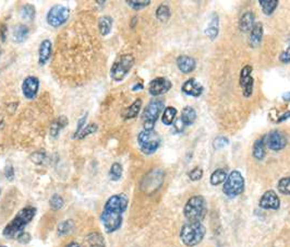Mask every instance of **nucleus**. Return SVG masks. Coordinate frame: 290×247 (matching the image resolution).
Listing matches in <instances>:
<instances>
[{
	"label": "nucleus",
	"mask_w": 290,
	"mask_h": 247,
	"mask_svg": "<svg viewBox=\"0 0 290 247\" xmlns=\"http://www.w3.org/2000/svg\"><path fill=\"white\" fill-rule=\"evenodd\" d=\"M290 117V112H287V113H285L284 115H283V117H281L279 118V120L278 122H284L285 119H287V118H289Z\"/></svg>",
	"instance_id": "a18cd8bd"
},
{
	"label": "nucleus",
	"mask_w": 290,
	"mask_h": 247,
	"mask_svg": "<svg viewBox=\"0 0 290 247\" xmlns=\"http://www.w3.org/2000/svg\"><path fill=\"white\" fill-rule=\"evenodd\" d=\"M0 55H1V49H0Z\"/></svg>",
	"instance_id": "09e8293b"
},
{
	"label": "nucleus",
	"mask_w": 290,
	"mask_h": 247,
	"mask_svg": "<svg viewBox=\"0 0 290 247\" xmlns=\"http://www.w3.org/2000/svg\"><path fill=\"white\" fill-rule=\"evenodd\" d=\"M177 66L182 73H190L196 69L197 62L192 57L181 55L177 58Z\"/></svg>",
	"instance_id": "f3484780"
},
{
	"label": "nucleus",
	"mask_w": 290,
	"mask_h": 247,
	"mask_svg": "<svg viewBox=\"0 0 290 247\" xmlns=\"http://www.w3.org/2000/svg\"><path fill=\"white\" fill-rule=\"evenodd\" d=\"M255 24V15L252 11L246 12L239 21V29L242 32H248V31L252 30L253 26Z\"/></svg>",
	"instance_id": "6ab92c4d"
},
{
	"label": "nucleus",
	"mask_w": 290,
	"mask_h": 247,
	"mask_svg": "<svg viewBox=\"0 0 290 247\" xmlns=\"http://www.w3.org/2000/svg\"><path fill=\"white\" fill-rule=\"evenodd\" d=\"M203 174H204V173H203V170L201 169V167L197 166V167H194V169L189 173V177H190V180H191V181L198 182L203 177Z\"/></svg>",
	"instance_id": "58836bf2"
},
{
	"label": "nucleus",
	"mask_w": 290,
	"mask_h": 247,
	"mask_svg": "<svg viewBox=\"0 0 290 247\" xmlns=\"http://www.w3.org/2000/svg\"><path fill=\"white\" fill-rule=\"evenodd\" d=\"M260 207L262 209H267V210H277L281 207V200H279V197L277 194L274 191H267L260 199Z\"/></svg>",
	"instance_id": "4468645a"
},
{
	"label": "nucleus",
	"mask_w": 290,
	"mask_h": 247,
	"mask_svg": "<svg viewBox=\"0 0 290 247\" xmlns=\"http://www.w3.org/2000/svg\"><path fill=\"white\" fill-rule=\"evenodd\" d=\"M67 247H81L80 245H79L78 243H76V242H71V243L68 244Z\"/></svg>",
	"instance_id": "de8ad7c7"
},
{
	"label": "nucleus",
	"mask_w": 290,
	"mask_h": 247,
	"mask_svg": "<svg viewBox=\"0 0 290 247\" xmlns=\"http://www.w3.org/2000/svg\"><path fill=\"white\" fill-rule=\"evenodd\" d=\"M29 34H30V30L28 26L24 24L17 25L13 30L14 42H17V43H22V42H24L29 38Z\"/></svg>",
	"instance_id": "5701e85b"
},
{
	"label": "nucleus",
	"mask_w": 290,
	"mask_h": 247,
	"mask_svg": "<svg viewBox=\"0 0 290 247\" xmlns=\"http://www.w3.org/2000/svg\"><path fill=\"white\" fill-rule=\"evenodd\" d=\"M263 24L262 23H255L254 26H253L250 33V40H249V44L251 47H257L260 45L262 38H263Z\"/></svg>",
	"instance_id": "a211bd4d"
},
{
	"label": "nucleus",
	"mask_w": 290,
	"mask_h": 247,
	"mask_svg": "<svg viewBox=\"0 0 290 247\" xmlns=\"http://www.w3.org/2000/svg\"><path fill=\"white\" fill-rule=\"evenodd\" d=\"M113 28V19L109 15H104L98 19V31L102 36H106L110 33Z\"/></svg>",
	"instance_id": "4be33fe9"
},
{
	"label": "nucleus",
	"mask_w": 290,
	"mask_h": 247,
	"mask_svg": "<svg viewBox=\"0 0 290 247\" xmlns=\"http://www.w3.org/2000/svg\"><path fill=\"white\" fill-rule=\"evenodd\" d=\"M85 123H86V115H84V116H82L80 119H79V122L77 124V129L75 131V136H73V138H77V137H79V135H80L81 131L83 130V128L85 127Z\"/></svg>",
	"instance_id": "a19ab883"
},
{
	"label": "nucleus",
	"mask_w": 290,
	"mask_h": 247,
	"mask_svg": "<svg viewBox=\"0 0 290 247\" xmlns=\"http://www.w3.org/2000/svg\"><path fill=\"white\" fill-rule=\"evenodd\" d=\"M261 8L263 10V13L266 15H271L278 6L277 0H260Z\"/></svg>",
	"instance_id": "c756f323"
},
{
	"label": "nucleus",
	"mask_w": 290,
	"mask_h": 247,
	"mask_svg": "<svg viewBox=\"0 0 290 247\" xmlns=\"http://www.w3.org/2000/svg\"><path fill=\"white\" fill-rule=\"evenodd\" d=\"M141 151L144 154H153L161 146V138L154 130H143L138 136Z\"/></svg>",
	"instance_id": "6e6552de"
},
{
	"label": "nucleus",
	"mask_w": 290,
	"mask_h": 247,
	"mask_svg": "<svg viewBox=\"0 0 290 247\" xmlns=\"http://www.w3.org/2000/svg\"><path fill=\"white\" fill-rule=\"evenodd\" d=\"M96 131H97V125L89 124V125L85 126V127L83 128V130L80 133V136H79L78 138L79 139H84V138H85V137H87L89 135H92L94 133H96Z\"/></svg>",
	"instance_id": "e433bc0d"
},
{
	"label": "nucleus",
	"mask_w": 290,
	"mask_h": 247,
	"mask_svg": "<svg viewBox=\"0 0 290 247\" xmlns=\"http://www.w3.org/2000/svg\"><path fill=\"white\" fill-rule=\"evenodd\" d=\"M73 229H75V223H73L72 220H66V221L58 225V235L65 236L71 233Z\"/></svg>",
	"instance_id": "473e14b6"
},
{
	"label": "nucleus",
	"mask_w": 290,
	"mask_h": 247,
	"mask_svg": "<svg viewBox=\"0 0 290 247\" xmlns=\"http://www.w3.org/2000/svg\"><path fill=\"white\" fill-rule=\"evenodd\" d=\"M156 18L161 22H167L170 18V9L166 4H161L156 10Z\"/></svg>",
	"instance_id": "2f4dec72"
},
{
	"label": "nucleus",
	"mask_w": 290,
	"mask_h": 247,
	"mask_svg": "<svg viewBox=\"0 0 290 247\" xmlns=\"http://www.w3.org/2000/svg\"><path fill=\"white\" fill-rule=\"evenodd\" d=\"M14 175V171H13V167L12 166H8L7 170H6V177L9 178V180H12Z\"/></svg>",
	"instance_id": "37998d69"
},
{
	"label": "nucleus",
	"mask_w": 290,
	"mask_h": 247,
	"mask_svg": "<svg viewBox=\"0 0 290 247\" xmlns=\"http://www.w3.org/2000/svg\"><path fill=\"white\" fill-rule=\"evenodd\" d=\"M207 230L201 222H188L180 231L182 243L188 247H194L203 241Z\"/></svg>",
	"instance_id": "20e7f679"
},
{
	"label": "nucleus",
	"mask_w": 290,
	"mask_h": 247,
	"mask_svg": "<svg viewBox=\"0 0 290 247\" xmlns=\"http://www.w3.org/2000/svg\"><path fill=\"white\" fill-rule=\"evenodd\" d=\"M0 247H6V246H0Z\"/></svg>",
	"instance_id": "8fccbe9b"
},
{
	"label": "nucleus",
	"mask_w": 290,
	"mask_h": 247,
	"mask_svg": "<svg viewBox=\"0 0 290 247\" xmlns=\"http://www.w3.org/2000/svg\"><path fill=\"white\" fill-rule=\"evenodd\" d=\"M207 213V204L201 195L192 196L183 208V214L188 222H202Z\"/></svg>",
	"instance_id": "7ed1b4c3"
},
{
	"label": "nucleus",
	"mask_w": 290,
	"mask_h": 247,
	"mask_svg": "<svg viewBox=\"0 0 290 247\" xmlns=\"http://www.w3.org/2000/svg\"><path fill=\"white\" fill-rule=\"evenodd\" d=\"M123 176V166L120 163L115 162L109 170V177L112 181H119Z\"/></svg>",
	"instance_id": "72a5a7b5"
},
{
	"label": "nucleus",
	"mask_w": 290,
	"mask_h": 247,
	"mask_svg": "<svg viewBox=\"0 0 290 247\" xmlns=\"http://www.w3.org/2000/svg\"><path fill=\"white\" fill-rule=\"evenodd\" d=\"M40 89V80L36 77L29 76L24 79L22 83V92L25 99H34L38 96Z\"/></svg>",
	"instance_id": "ddd939ff"
},
{
	"label": "nucleus",
	"mask_w": 290,
	"mask_h": 247,
	"mask_svg": "<svg viewBox=\"0 0 290 247\" xmlns=\"http://www.w3.org/2000/svg\"><path fill=\"white\" fill-rule=\"evenodd\" d=\"M171 82L166 78H155L150 82L149 92L153 97H160L167 93L171 89Z\"/></svg>",
	"instance_id": "9b49d317"
},
{
	"label": "nucleus",
	"mask_w": 290,
	"mask_h": 247,
	"mask_svg": "<svg viewBox=\"0 0 290 247\" xmlns=\"http://www.w3.org/2000/svg\"><path fill=\"white\" fill-rule=\"evenodd\" d=\"M277 188L279 193H282L283 195L290 196V176L282 178V180L278 182Z\"/></svg>",
	"instance_id": "f704fd0d"
},
{
	"label": "nucleus",
	"mask_w": 290,
	"mask_h": 247,
	"mask_svg": "<svg viewBox=\"0 0 290 247\" xmlns=\"http://www.w3.org/2000/svg\"><path fill=\"white\" fill-rule=\"evenodd\" d=\"M21 18L25 21H29V22H32L35 19V7L33 4L28 3L22 7V9H21Z\"/></svg>",
	"instance_id": "7c9ffc66"
},
{
	"label": "nucleus",
	"mask_w": 290,
	"mask_h": 247,
	"mask_svg": "<svg viewBox=\"0 0 290 247\" xmlns=\"http://www.w3.org/2000/svg\"><path fill=\"white\" fill-rule=\"evenodd\" d=\"M143 85L142 83H135V85L132 87V91H138V90H142L143 89Z\"/></svg>",
	"instance_id": "c03bdc74"
},
{
	"label": "nucleus",
	"mask_w": 290,
	"mask_h": 247,
	"mask_svg": "<svg viewBox=\"0 0 290 247\" xmlns=\"http://www.w3.org/2000/svg\"><path fill=\"white\" fill-rule=\"evenodd\" d=\"M266 144L268 148L273 151H281L287 145V138L284 133L279 130H274L267 136Z\"/></svg>",
	"instance_id": "f8f14e48"
},
{
	"label": "nucleus",
	"mask_w": 290,
	"mask_h": 247,
	"mask_svg": "<svg viewBox=\"0 0 290 247\" xmlns=\"http://www.w3.org/2000/svg\"><path fill=\"white\" fill-rule=\"evenodd\" d=\"M283 99H285V101H290V92H288V93H285L284 96H283Z\"/></svg>",
	"instance_id": "49530a36"
},
{
	"label": "nucleus",
	"mask_w": 290,
	"mask_h": 247,
	"mask_svg": "<svg viewBox=\"0 0 290 247\" xmlns=\"http://www.w3.org/2000/svg\"><path fill=\"white\" fill-rule=\"evenodd\" d=\"M36 209L34 207H25L21 209L13 218V220L3 229L2 234L7 239H14L24 232V228L28 225L32 219L35 217Z\"/></svg>",
	"instance_id": "f03ea898"
},
{
	"label": "nucleus",
	"mask_w": 290,
	"mask_h": 247,
	"mask_svg": "<svg viewBox=\"0 0 290 247\" xmlns=\"http://www.w3.org/2000/svg\"><path fill=\"white\" fill-rule=\"evenodd\" d=\"M142 107V99H136L135 101L130 105V106L125 109L124 117V119H132L138 116V114L141 111Z\"/></svg>",
	"instance_id": "393cba45"
},
{
	"label": "nucleus",
	"mask_w": 290,
	"mask_h": 247,
	"mask_svg": "<svg viewBox=\"0 0 290 247\" xmlns=\"http://www.w3.org/2000/svg\"><path fill=\"white\" fill-rule=\"evenodd\" d=\"M181 122L183 123L184 127L186 126H191L197 119V112L196 109L191 106H186L181 112Z\"/></svg>",
	"instance_id": "412c9836"
},
{
	"label": "nucleus",
	"mask_w": 290,
	"mask_h": 247,
	"mask_svg": "<svg viewBox=\"0 0 290 247\" xmlns=\"http://www.w3.org/2000/svg\"><path fill=\"white\" fill-rule=\"evenodd\" d=\"M86 247H105V240L101 233L93 232L85 239Z\"/></svg>",
	"instance_id": "b1692460"
},
{
	"label": "nucleus",
	"mask_w": 290,
	"mask_h": 247,
	"mask_svg": "<svg viewBox=\"0 0 290 247\" xmlns=\"http://www.w3.org/2000/svg\"><path fill=\"white\" fill-rule=\"evenodd\" d=\"M177 116V109L172 106H168L165 108L164 113H163L162 122L166 126H170L176 120Z\"/></svg>",
	"instance_id": "cd10ccee"
},
{
	"label": "nucleus",
	"mask_w": 290,
	"mask_h": 247,
	"mask_svg": "<svg viewBox=\"0 0 290 247\" xmlns=\"http://www.w3.org/2000/svg\"><path fill=\"white\" fill-rule=\"evenodd\" d=\"M52 51V44L49 40L41 41L39 49V62L41 66H45L50 59Z\"/></svg>",
	"instance_id": "2eb2a0df"
},
{
	"label": "nucleus",
	"mask_w": 290,
	"mask_h": 247,
	"mask_svg": "<svg viewBox=\"0 0 290 247\" xmlns=\"http://www.w3.org/2000/svg\"><path fill=\"white\" fill-rule=\"evenodd\" d=\"M182 91L188 96L198 98L203 93V87L194 79H189L182 85Z\"/></svg>",
	"instance_id": "dca6fc26"
},
{
	"label": "nucleus",
	"mask_w": 290,
	"mask_h": 247,
	"mask_svg": "<svg viewBox=\"0 0 290 247\" xmlns=\"http://www.w3.org/2000/svg\"><path fill=\"white\" fill-rule=\"evenodd\" d=\"M279 59H281V61L284 62V64H288V62H290V45L282 52Z\"/></svg>",
	"instance_id": "79ce46f5"
},
{
	"label": "nucleus",
	"mask_w": 290,
	"mask_h": 247,
	"mask_svg": "<svg viewBox=\"0 0 290 247\" xmlns=\"http://www.w3.org/2000/svg\"><path fill=\"white\" fill-rule=\"evenodd\" d=\"M70 17V10L62 4H56L47 13V23L52 28H59L65 24Z\"/></svg>",
	"instance_id": "1a4fd4ad"
},
{
	"label": "nucleus",
	"mask_w": 290,
	"mask_h": 247,
	"mask_svg": "<svg viewBox=\"0 0 290 247\" xmlns=\"http://www.w3.org/2000/svg\"><path fill=\"white\" fill-rule=\"evenodd\" d=\"M126 3L134 10H141L149 6L151 1L150 0H130V1H126Z\"/></svg>",
	"instance_id": "c9c22d12"
},
{
	"label": "nucleus",
	"mask_w": 290,
	"mask_h": 247,
	"mask_svg": "<svg viewBox=\"0 0 290 247\" xmlns=\"http://www.w3.org/2000/svg\"><path fill=\"white\" fill-rule=\"evenodd\" d=\"M228 144H229V140L226 138V137L221 136V137H217V138L214 140L213 147L216 150H218V149H223L226 146H228Z\"/></svg>",
	"instance_id": "ea45409f"
},
{
	"label": "nucleus",
	"mask_w": 290,
	"mask_h": 247,
	"mask_svg": "<svg viewBox=\"0 0 290 247\" xmlns=\"http://www.w3.org/2000/svg\"><path fill=\"white\" fill-rule=\"evenodd\" d=\"M164 109V102L162 99H153L144 108L142 114V120H143L144 130H153L154 129L155 123L160 117L161 113Z\"/></svg>",
	"instance_id": "423d86ee"
},
{
	"label": "nucleus",
	"mask_w": 290,
	"mask_h": 247,
	"mask_svg": "<svg viewBox=\"0 0 290 247\" xmlns=\"http://www.w3.org/2000/svg\"><path fill=\"white\" fill-rule=\"evenodd\" d=\"M240 87L242 89V93H244L245 98H250L253 93V89H254V79L252 77V67L247 65L242 68L240 73Z\"/></svg>",
	"instance_id": "9d476101"
},
{
	"label": "nucleus",
	"mask_w": 290,
	"mask_h": 247,
	"mask_svg": "<svg viewBox=\"0 0 290 247\" xmlns=\"http://www.w3.org/2000/svg\"><path fill=\"white\" fill-rule=\"evenodd\" d=\"M67 124H68V119L66 116L58 117L56 120H54V123H52L50 126V135L52 137H57L58 134L60 133V130L66 127Z\"/></svg>",
	"instance_id": "bb28decb"
},
{
	"label": "nucleus",
	"mask_w": 290,
	"mask_h": 247,
	"mask_svg": "<svg viewBox=\"0 0 290 247\" xmlns=\"http://www.w3.org/2000/svg\"><path fill=\"white\" fill-rule=\"evenodd\" d=\"M218 30H219V19H218V15L214 13L212 19H210L209 21L207 30H205V34L207 35V38L209 40L213 41L216 39V36L218 35Z\"/></svg>",
	"instance_id": "aec40b11"
},
{
	"label": "nucleus",
	"mask_w": 290,
	"mask_h": 247,
	"mask_svg": "<svg viewBox=\"0 0 290 247\" xmlns=\"http://www.w3.org/2000/svg\"><path fill=\"white\" fill-rule=\"evenodd\" d=\"M245 191V178L239 171H233L226 178L223 192L227 197L234 198L241 195Z\"/></svg>",
	"instance_id": "0eeeda50"
},
{
	"label": "nucleus",
	"mask_w": 290,
	"mask_h": 247,
	"mask_svg": "<svg viewBox=\"0 0 290 247\" xmlns=\"http://www.w3.org/2000/svg\"><path fill=\"white\" fill-rule=\"evenodd\" d=\"M50 207L51 209L54 210H59L63 207V203H65V201H63V198L60 196V195H54L51 198H50Z\"/></svg>",
	"instance_id": "4c0bfd02"
},
{
	"label": "nucleus",
	"mask_w": 290,
	"mask_h": 247,
	"mask_svg": "<svg viewBox=\"0 0 290 247\" xmlns=\"http://www.w3.org/2000/svg\"><path fill=\"white\" fill-rule=\"evenodd\" d=\"M128 197L124 194H118L110 197L105 203L101 221L107 233H114L121 228L123 215L128 207Z\"/></svg>",
	"instance_id": "f257e3e1"
},
{
	"label": "nucleus",
	"mask_w": 290,
	"mask_h": 247,
	"mask_svg": "<svg viewBox=\"0 0 290 247\" xmlns=\"http://www.w3.org/2000/svg\"><path fill=\"white\" fill-rule=\"evenodd\" d=\"M226 178H227V173H226V171L223 169H217L212 173L209 182L213 186H218L221 183H224L226 181Z\"/></svg>",
	"instance_id": "c85d7f7f"
},
{
	"label": "nucleus",
	"mask_w": 290,
	"mask_h": 247,
	"mask_svg": "<svg viewBox=\"0 0 290 247\" xmlns=\"http://www.w3.org/2000/svg\"><path fill=\"white\" fill-rule=\"evenodd\" d=\"M253 156L254 159L262 161L265 157V143L264 139H257L253 145Z\"/></svg>",
	"instance_id": "a878e982"
},
{
	"label": "nucleus",
	"mask_w": 290,
	"mask_h": 247,
	"mask_svg": "<svg viewBox=\"0 0 290 247\" xmlns=\"http://www.w3.org/2000/svg\"><path fill=\"white\" fill-rule=\"evenodd\" d=\"M134 61V57L130 54L120 56L114 62L112 69H110V77H112L113 80L116 82L123 81L125 76L128 75V72L132 69Z\"/></svg>",
	"instance_id": "39448f33"
}]
</instances>
